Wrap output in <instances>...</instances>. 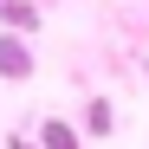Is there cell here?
<instances>
[{
    "instance_id": "obj_1",
    "label": "cell",
    "mask_w": 149,
    "mask_h": 149,
    "mask_svg": "<svg viewBox=\"0 0 149 149\" xmlns=\"http://www.w3.org/2000/svg\"><path fill=\"white\" fill-rule=\"evenodd\" d=\"M0 71H7V78H19V71H33V52L19 39H0Z\"/></svg>"
},
{
    "instance_id": "obj_2",
    "label": "cell",
    "mask_w": 149,
    "mask_h": 149,
    "mask_svg": "<svg viewBox=\"0 0 149 149\" xmlns=\"http://www.w3.org/2000/svg\"><path fill=\"white\" fill-rule=\"evenodd\" d=\"M39 143H45V149H78V130H71V123H45Z\"/></svg>"
},
{
    "instance_id": "obj_3",
    "label": "cell",
    "mask_w": 149,
    "mask_h": 149,
    "mask_svg": "<svg viewBox=\"0 0 149 149\" xmlns=\"http://www.w3.org/2000/svg\"><path fill=\"white\" fill-rule=\"evenodd\" d=\"M7 149H33V143H26V136H13V143H7Z\"/></svg>"
}]
</instances>
